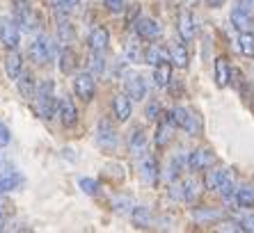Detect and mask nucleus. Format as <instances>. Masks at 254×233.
<instances>
[{"label":"nucleus","mask_w":254,"mask_h":233,"mask_svg":"<svg viewBox=\"0 0 254 233\" xmlns=\"http://www.w3.org/2000/svg\"><path fill=\"white\" fill-rule=\"evenodd\" d=\"M186 133H190V135H199V130H201V123H199V116L195 115V112H190V119H188V123H186Z\"/></svg>","instance_id":"nucleus-36"},{"label":"nucleus","mask_w":254,"mask_h":233,"mask_svg":"<svg viewBox=\"0 0 254 233\" xmlns=\"http://www.w3.org/2000/svg\"><path fill=\"white\" fill-rule=\"evenodd\" d=\"M103 71H106V59H103V53L92 51V58H89V73L101 76Z\"/></svg>","instance_id":"nucleus-34"},{"label":"nucleus","mask_w":254,"mask_h":233,"mask_svg":"<svg viewBox=\"0 0 254 233\" xmlns=\"http://www.w3.org/2000/svg\"><path fill=\"white\" fill-rule=\"evenodd\" d=\"M103 5H106L113 14L124 12V0H103Z\"/></svg>","instance_id":"nucleus-40"},{"label":"nucleus","mask_w":254,"mask_h":233,"mask_svg":"<svg viewBox=\"0 0 254 233\" xmlns=\"http://www.w3.org/2000/svg\"><path fill=\"white\" fill-rule=\"evenodd\" d=\"M76 66H78V55L71 48H64V51L60 53V71L69 76V73L76 71Z\"/></svg>","instance_id":"nucleus-25"},{"label":"nucleus","mask_w":254,"mask_h":233,"mask_svg":"<svg viewBox=\"0 0 254 233\" xmlns=\"http://www.w3.org/2000/svg\"><path fill=\"white\" fill-rule=\"evenodd\" d=\"M218 192H220V197L225 199V201H229V199H234V197H236V192H238V187H236V174H234L231 169H229V172H227L225 181L220 183Z\"/></svg>","instance_id":"nucleus-23"},{"label":"nucleus","mask_w":254,"mask_h":233,"mask_svg":"<svg viewBox=\"0 0 254 233\" xmlns=\"http://www.w3.org/2000/svg\"><path fill=\"white\" fill-rule=\"evenodd\" d=\"M144 62H147L149 66H156V64H160V62H172V55L167 48L158 46V44H149V46L144 48Z\"/></svg>","instance_id":"nucleus-10"},{"label":"nucleus","mask_w":254,"mask_h":233,"mask_svg":"<svg viewBox=\"0 0 254 233\" xmlns=\"http://www.w3.org/2000/svg\"><path fill=\"white\" fill-rule=\"evenodd\" d=\"M236 5L241 7V9H245L248 14H252V16H254V0H236Z\"/></svg>","instance_id":"nucleus-42"},{"label":"nucleus","mask_w":254,"mask_h":233,"mask_svg":"<svg viewBox=\"0 0 254 233\" xmlns=\"http://www.w3.org/2000/svg\"><path fill=\"white\" fill-rule=\"evenodd\" d=\"M53 51H55V46H53V39L48 35H39L32 44H30V59L35 62L37 66H44L48 62V59L53 58Z\"/></svg>","instance_id":"nucleus-2"},{"label":"nucleus","mask_w":254,"mask_h":233,"mask_svg":"<svg viewBox=\"0 0 254 233\" xmlns=\"http://www.w3.org/2000/svg\"><path fill=\"white\" fill-rule=\"evenodd\" d=\"M241 227H243V231H252L254 233V215L243 217V220H241Z\"/></svg>","instance_id":"nucleus-43"},{"label":"nucleus","mask_w":254,"mask_h":233,"mask_svg":"<svg viewBox=\"0 0 254 233\" xmlns=\"http://www.w3.org/2000/svg\"><path fill=\"white\" fill-rule=\"evenodd\" d=\"M16 21H5V23L0 25V39H2V44H5L9 51L12 48L18 46V39H21V32H18L16 28Z\"/></svg>","instance_id":"nucleus-12"},{"label":"nucleus","mask_w":254,"mask_h":233,"mask_svg":"<svg viewBox=\"0 0 254 233\" xmlns=\"http://www.w3.org/2000/svg\"><path fill=\"white\" fill-rule=\"evenodd\" d=\"M170 55H172V64L179 66V69H188V51H186L184 44H174V46L170 48Z\"/></svg>","instance_id":"nucleus-26"},{"label":"nucleus","mask_w":254,"mask_h":233,"mask_svg":"<svg viewBox=\"0 0 254 233\" xmlns=\"http://www.w3.org/2000/svg\"><path fill=\"white\" fill-rule=\"evenodd\" d=\"M35 101H37V112H39V116H42V119H53L60 108V103H55V96H53V80L39 82Z\"/></svg>","instance_id":"nucleus-1"},{"label":"nucleus","mask_w":254,"mask_h":233,"mask_svg":"<svg viewBox=\"0 0 254 233\" xmlns=\"http://www.w3.org/2000/svg\"><path fill=\"white\" fill-rule=\"evenodd\" d=\"M195 220L197 222H213V220H220V213L218 210H195Z\"/></svg>","instance_id":"nucleus-37"},{"label":"nucleus","mask_w":254,"mask_h":233,"mask_svg":"<svg viewBox=\"0 0 254 233\" xmlns=\"http://www.w3.org/2000/svg\"><path fill=\"white\" fill-rule=\"evenodd\" d=\"M170 116H172V121H174L177 128H186V123H188V119H190V110H186V108L177 105V108L170 112Z\"/></svg>","instance_id":"nucleus-33"},{"label":"nucleus","mask_w":254,"mask_h":233,"mask_svg":"<svg viewBox=\"0 0 254 233\" xmlns=\"http://www.w3.org/2000/svg\"><path fill=\"white\" fill-rule=\"evenodd\" d=\"M177 30H179V37L184 41H192L195 39V18L190 12H181L177 18Z\"/></svg>","instance_id":"nucleus-11"},{"label":"nucleus","mask_w":254,"mask_h":233,"mask_svg":"<svg viewBox=\"0 0 254 233\" xmlns=\"http://www.w3.org/2000/svg\"><path fill=\"white\" fill-rule=\"evenodd\" d=\"M133 28H135V35L140 37V39H144V41H154V39H158L160 37V25L156 23L154 18H137L135 23H133Z\"/></svg>","instance_id":"nucleus-6"},{"label":"nucleus","mask_w":254,"mask_h":233,"mask_svg":"<svg viewBox=\"0 0 254 233\" xmlns=\"http://www.w3.org/2000/svg\"><path fill=\"white\" fill-rule=\"evenodd\" d=\"M172 197L174 199H184V183H177V185H172Z\"/></svg>","instance_id":"nucleus-45"},{"label":"nucleus","mask_w":254,"mask_h":233,"mask_svg":"<svg viewBox=\"0 0 254 233\" xmlns=\"http://www.w3.org/2000/svg\"><path fill=\"white\" fill-rule=\"evenodd\" d=\"M58 39H60V44H71V41L76 39V30H73V25L71 23H66V21H62V23L58 25Z\"/></svg>","instance_id":"nucleus-31"},{"label":"nucleus","mask_w":254,"mask_h":233,"mask_svg":"<svg viewBox=\"0 0 254 233\" xmlns=\"http://www.w3.org/2000/svg\"><path fill=\"white\" fill-rule=\"evenodd\" d=\"M130 96L128 94H117L113 99V112L117 116V121H128L130 116V110H133V105H130Z\"/></svg>","instance_id":"nucleus-14"},{"label":"nucleus","mask_w":254,"mask_h":233,"mask_svg":"<svg viewBox=\"0 0 254 233\" xmlns=\"http://www.w3.org/2000/svg\"><path fill=\"white\" fill-rule=\"evenodd\" d=\"M73 92H76L78 99H83L85 103L94 99V92H96V82H94V76L92 73H78L73 78Z\"/></svg>","instance_id":"nucleus-4"},{"label":"nucleus","mask_w":254,"mask_h":233,"mask_svg":"<svg viewBox=\"0 0 254 233\" xmlns=\"http://www.w3.org/2000/svg\"><path fill=\"white\" fill-rule=\"evenodd\" d=\"M124 55L128 62H133V64H137V62H144V51L140 48V44H135V41H128L124 48Z\"/></svg>","instance_id":"nucleus-30"},{"label":"nucleus","mask_w":254,"mask_h":233,"mask_svg":"<svg viewBox=\"0 0 254 233\" xmlns=\"http://www.w3.org/2000/svg\"><path fill=\"white\" fill-rule=\"evenodd\" d=\"M128 149H130V153H133V156L144 153V149H147V135H144V130H142V128H135L133 133H130Z\"/></svg>","instance_id":"nucleus-24"},{"label":"nucleus","mask_w":254,"mask_h":233,"mask_svg":"<svg viewBox=\"0 0 254 233\" xmlns=\"http://www.w3.org/2000/svg\"><path fill=\"white\" fill-rule=\"evenodd\" d=\"M126 94H128L133 101H142L144 96H147V82H144V78L137 76V73H130L128 78H126Z\"/></svg>","instance_id":"nucleus-9"},{"label":"nucleus","mask_w":254,"mask_h":233,"mask_svg":"<svg viewBox=\"0 0 254 233\" xmlns=\"http://www.w3.org/2000/svg\"><path fill=\"white\" fill-rule=\"evenodd\" d=\"M137 12H140V7H137V5H133V7H130V9H128V16H126V21H128V25H133V23H135V21H137Z\"/></svg>","instance_id":"nucleus-44"},{"label":"nucleus","mask_w":254,"mask_h":233,"mask_svg":"<svg viewBox=\"0 0 254 233\" xmlns=\"http://www.w3.org/2000/svg\"><path fill=\"white\" fill-rule=\"evenodd\" d=\"M201 187H204V183H199L197 178H186L184 181V201H195L197 197L201 194Z\"/></svg>","instance_id":"nucleus-27"},{"label":"nucleus","mask_w":254,"mask_h":233,"mask_svg":"<svg viewBox=\"0 0 254 233\" xmlns=\"http://www.w3.org/2000/svg\"><path fill=\"white\" fill-rule=\"evenodd\" d=\"M140 172H142V178H144V183H149V185H156L158 183V163H156L154 156H144L140 160Z\"/></svg>","instance_id":"nucleus-13"},{"label":"nucleus","mask_w":254,"mask_h":233,"mask_svg":"<svg viewBox=\"0 0 254 233\" xmlns=\"http://www.w3.org/2000/svg\"><path fill=\"white\" fill-rule=\"evenodd\" d=\"M96 133H99V144L103 146V149H115V144H117V133H115L113 123L108 121V119H101Z\"/></svg>","instance_id":"nucleus-15"},{"label":"nucleus","mask_w":254,"mask_h":233,"mask_svg":"<svg viewBox=\"0 0 254 233\" xmlns=\"http://www.w3.org/2000/svg\"><path fill=\"white\" fill-rule=\"evenodd\" d=\"M133 224L140 229H147L149 224H151V213H149V208H142V206H137L135 210H133Z\"/></svg>","instance_id":"nucleus-32"},{"label":"nucleus","mask_w":254,"mask_h":233,"mask_svg":"<svg viewBox=\"0 0 254 233\" xmlns=\"http://www.w3.org/2000/svg\"><path fill=\"white\" fill-rule=\"evenodd\" d=\"M89 48L96 53H103L108 48V44H110V32H108L103 25H99V28H94L92 32H89V39H87Z\"/></svg>","instance_id":"nucleus-16"},{"label":"nucleus","mask_w":254,"mask_h":233,"mask_svg":"<svg viewBox=\"0 0 254 233\" xmlns=\"http://www.w3.org/2000/svg\"><path fill=\"white\" fill-rule=\"evenodd\" d=\"M174 128H177V126L172 121L170 112L163 115V119H158V128H156V146H158V149H165L172 142V130Z\"/></svg>","instance_id":"nucleus-7"},{"label":"nucleus","mask_w":254,"mask_h":233,"mask_svg":"<svg viewBox=\"0 0 254 233\" xmlns=\"http://www.w3.org/2000/svg\"><path fill=\"white\" fill-rule=\"evenodd\" d=\"M18 183H21V176H18V174H14V172L2 174V176H0V192H9V190H14Z\"/></svg>","instance_id":"nucleus-35"},{"label":"nucleus","mask_w":254,"mask_h":233,"mask_svg":"<svg viewBox=\"0 0 254 233\" xmlns=\"http://www.w3.org/2000/svg\"><path fill=\"white\" fill-rule=\"evenodd\" d=\"M5 229V217H2V213H0V231Z\"/></svg>","instance_id":"nucleus-49"},{"label":"nucleus","mask_w":254,"mask_h":233,"mask_svg":"<svg viewBox=\"0 0 254 233\" xmlns=\"http://www.w3.org/2000/svg\"><path fill=\"white\" fill-rule=\"evenodd\" d=\"M16 87H18V92H21V96L28 99V101L32 99V96H37V80H35V76H32L30 71H23V73L18 76Z\"/></svg>","instance_id":"nucleus-19"},{"label":"nucleus","mask_w":254,"mask_h":233,"mask_svg":"<svg viewBox=\"0 0 254 233\" xmlns=\"http://www.w3.org/2000/svg\"><path fill=\"white\" fill-rule=\"evenodd\" d=\"M231 80V66L227 58H218L215 59V85L218 87H227Z\"/></svg>","instance_id":"nucleus-20"},{"label":"nucleus","mask_w":254,"mask_h":233,"mask_svg":"<svg viewBox=\"0 0 254 233\" xmlns=\"http://www.w3.org/2000/svg\"><path fill=\"white\" fill-rule=\"evenodd\" d=\"M9 142V130H7V126L2 121H0V144H7Z\"/></svg>","instance_id":"nucleus-46"},{"label":"nucleus","mask_w":254,"mask_h":233,"mask_svg":"<svg viewBox=\"0 0 254 233\" xmlns=\"http://www.w3.org/2000/svg\"><path fill=\"white\" fill-rule=\"evenodd\" d=\"M172 82V62H160L154 66V85L156 87H167Z\"/></svg>","instance_id":"nucleus-21"},{"label":"nucleus","mask_w":254,"mask_h":233,"mask_svg":"<svg viewBox=\"0 0 254 233\" xmlns=\"http://www.w3.org/2000/svg\"><path fill=\"white\" fill-rule=\"evenodd\" d=\"M227 172H229V169H225V167H215V169L208 167L206 176H204V187H206V190H218L220 183L225 181Z\"/></svg>","instance_id":"nucleus-22"},{"label":"nucleus","mask_w":254,"mask_h":233,"mask_svg":"<svg viewBox=\"0 0 254 233\" xmlns=\"http://www.w3.org/2000/svg\"><path fill=\"white\" fill-rule=\"evenodd\" d=\"M220 231H243L241 222H220Z\"/></svg>","instance_id":"nucleus-41"},{"label":"nucleus","mask_w":254,"mask_h":233,"mask_svg":"<svg viewBox=\"0 0 254 233\" xmlns=\"http://www.w3.org/2000/svg\"><path fill=\"white\" fill-rule=\"evenodd\" d=\"M238 51H241L245 58H254V35L250 30L238 35Z\"/></svg>","instance_id":"nucleus-29"},{"label":"nucleus","mask_w":254,"mask_h":233,"mask_svg":"<svg viewBox=\"0 0 254 233\" xmlns=\"http://www.w3.org/2000/svg\"><path fill=\"white\" fill-rule=\"evenodd\" d=\"M5 71H7V76L12 78V80H16V78L23 73V58H21V53H18L16 48H12V51L7 53Z\"/></svg>","instance_id":"nucleus-17"},{"label":"nucleus","mask_w":254,"mask_h":233,"mask_svg":"<svg viewBox=\"0 0 254 233\" xmlns=\"http://www.w3.org/2000/svg\"><path fill=\"white\" fill-rule=\"evenodd\" d=\"M78 185H80V190L87 194H96V190H99V183H96L94 178H80Z\"/></svg>","instance_id":"nucleus-38"},{"label":"nucleus","mask_w":254,"mask_h":233,"mask_svg":"<svg viewBox=\"0 0 254 233\" xmlns=\"http://www.w3.org/2000/svg\"><path fill=\"white\" fill-rule=\"evenodd\" d=\"M215 165V156L208 149H195L188 153V169L190 172H206Z\"/></svg>","instance_id":"nucleus-5"},{"label":"nucleus","mask_w":254,"mask_h":233,"mask_svg":"<svg viewBox=\"0 0 254 233\" xmlns=\"http://www.w3.org/2000/svg\"><path fill=\"white\" fill-rule=\"evenodd\" d=\"M231 25L238 30V32H248V30H252V23H254V16L252 14H248L245 9H241V7H234L231 9Z\"/></svg>","instance_id":"nucleus-18"},{"label":"nucleus","mask_w":254,"mask_h":233,"mask_svg":"<svg viewBox=\"0 0 254 233\" xmlns=\"http://www.w3.org/2000/svg\"><path fill=\"white\" fill-rule=\"evenodd\" d=\"M14 21H16L23 30H28V32L30 30H37L39 25H42V21H39V16L35 14V9L25 5L23 0H18L16 9H14Z\"/></svg>","instance_id":"nucleus-3"},{"label":"nucleus","mask_w":254,"mask_h":233,"mask_svg":"<svg viewBox=\"0 0 254 233\" xmlns=\"http://www.w3.org/2000/svg\"><path fill=\"white\" fill-rule=\"evenodd\" d=\"M236 204L241 208H254V185H243L236 192Z\"/></svg>","instance_id":"nucleus-28"},{"label":"nucleus","mask_w":254,"mask_h":233,"mask_svg":"<svg viewBox=\"0 0 254 233\" xmlns=\"http://www.w3.org/2000/svg\"><path fill=\"white\" fill-rule=\"evenodd\" d=\"M204 2H206L208 7H222V2H225V0H204Z\"/></svg>","instance_id":"nucleus-47"},{"label":"nucleus","mask_w":254,"mask_h":233,"mask_svg":"<svg viewBox=\"0 0 254 233\" xmlns=\"http://www.w3.org/2000/svg\"><path fill=\"white\" fill-rule=\"evenodd\" d=\"M60 2H64L66 7H76L78 2H80V0H60Z\"/></svg>","instance_id":"nucleus-48"},{"label":"nucleus","mask_w":254,"mask_h":233,"mask_svg":"<svg viewBox=\"0 0 254 233\" xmlns=\"http://www.w3.org/2000/svg\"><path fill=\"white\" fill-rule=\"evenodd\" d=\"M58 116H60V121H62L64 128H73V126L78 123V110H76V105H73V101H71L69 96L60 101Z\"/></svg>","instance_id":"nucleus-8"},{"label":"nucleus","mask_w":254,"mask_h":233,"mask_svg":"<svg viewBox=\"0 0 254 233\" xmlns=\"http://www.w3.org/2000/svg\"><path fill=\"white\" fill-rule=\"evenodd\" d=\"M144 115H147V119L149 121H156V119H158L160 116V103L158 101H149V105H147V112H144Z\"/></svg>","instance_id":"nucleus-39"}]
</instances>
